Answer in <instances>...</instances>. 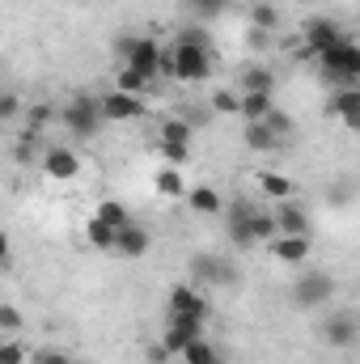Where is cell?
Wrapping results in <instances>:
<instances>
[{"instance_id":"ffe728a7","label":"cell","mask_w":360,"mask_h":364,"mask_svg":"<svg viewBox=\"0 0 360 364\" xmlns=\"http://www.w3.org/2000/svg\"><path fill=\"white\" fill-rule=\"evenodd\" d=\"M157 195H166V199H182L186 195V182H182V170H174V166H162L157 170Z\"/></svg>"},{"instance_id":"d590c367","label":"cell","mask_w":360,"mask_h":364,"mask_svg":"<svg viewBox=\"0 0 360 364\" xmlns=\"http://www.w3.org/2000/svg\"><path fill=\"white\" fill-rule=\"evenodd\" d=\"M21 309H13V305H0V331H9V335H17L21 331Z\"/></svg>"},{"instance_id":"4dcf8cb0","label":"cell","mask_w":360,"mask_h":364,"mask_svg":"<svg viewBox=\"0 0 360 364\" xmlns=\"http://www.w3.org/2000/svg\"><path fill=\"white\" fill-rule=\"evenodd\" d=\"M30 360V348L21 339H4L0 343V364H26Z\"/></svg>"},{"instance_id":"7c38bea8","label":"cell","mask_w":360,"mask_h":364,"mask_svg":"<svg viewBox=\"0 0 360 364\" xmlns=\"http://www.w3.org/2000/svg\"><path fill=\"white\" fill-rule=\"evenodd\" d=\"M43 170H47V178H55V182H73L81 174V157L73 149H47L43 153Z\"/></svg>"},{"instance_id":"3957f363","label":"cell","mask_w":360,"mask_h":364,"mask_svg":"<svg viewBox=\"0 0 360 364\" xmlns=\"http://www.w3.org/2000/svg\"><path fill=\"white\" fill-rule=\"evenodd\" d=\"M119 55H123V64L127 68H136L144 81H157V60H162V47L153 43V38H119Z\"/></svg>"},{"instance_id":"44dd1931","label":"cell","mask_w":360,"mask_h":364,"mask_svg":"<svg viewBox=\"0 0 360 364\" xmlns=\"http://www.w3.org/2000/svg\"><path fill=\"white\" fill-rule=\"evenodd\" d=\"M179 356H182V364H212L216 360V348L199 335V339H186V343H182Z\"/></svg>"},{"instance_id":"52a82bcc","label":"cell","mask_w":360,"mask_h":364,"mask_svg":"<svg viewBox=\"0 0 360 364\" xmlns=\"http://www.w3.org/2000/svg\"><path fill=\"white\" fill-rule=\"evenodd\" d=\"M191 279H195V284H233L238 272H233L225 259H216V255L199 250V255H191Z\"/></svg>"},{"instance_id":"e575fe53","label":"cell","mask_w":360,"mask_h":364,"mask_svg":"<svg viewBox=\"0 0 360 364\" xmlns=\"http://www.w3.org/2000/svg\"><path fill=\"white\" fill-rule=\"evenodd\" d=\"M212 110H216V114H238V93L233 90H216L212 93Z\"/></svg>"},{"instance_id":"d4e9b609","label":"cell","mask_w":360,"mask_h":364,"mask_svg":"<svg viewBox=\"0 0 360 364\" xmlns=\"http://www.w3.org/2000/svg\"><path fill=\"white\" fill-rule=\"evenodd\" d=\"M149 85H153V81H144V77H140L136 68H127V64H123V68H119V77H115V90H119V93H132V97H140Z\"/></svg>"},{"instance_id":"30bf717a","label":"cell","mask_w":360,"mask_h":364,"mask_svg":"<svg viewBox=\"0 0 360 364\" xmlns=\"http://www.w3.org/2000/svg\"><path fill=\"white\" fill-rule=\"evenodd\" d=\"M339 38H344V30H339L331 17H314V21H305V43H301V47H309V55L318 60V55H322L327 47H335Z\"/></svg>"},{"instance_id":"ac0fdd59","label":"cell","mask_w":360,"mask_h":364,"mask_svg":"<svg viewBox=\"0 0 360 364\" xmlns=\"http://www.w3.org/2000/svg\"><path fill=\"white\" fill-rule=\"evenodd\" d=\"M331 114L335 119H344L348 127H356L360 119V90H339L335 97H331Z\"/></svg>"},{"instance_id":"e0dca14e","label":"cell","mask_w":360,"mask_h":364,"mask_svg":"<svg viewBox=\"0 0 360 364\" xmlns=\"http://www.w3.org/2000/svg\"><path fill=\"white\" fill-rule=\"evenodd\" d=\"M182 199L191 203V212H195V216H221V212H225V199H221L212 186H191Z\"/></svg>"},{"instance_id":"7a4b0ae2","label":"cell","mask_w":360,"mask_h":364,"mask_svg":"<svg viewBox=\"0 0 360 364\" xmlns=\"http://www.w3.org/2000/svg\"><path fill=\"white\" fill-rule=\"evenodd\" d=\"M170 60H174V81H208L212 77V51L208 47H195V43H186V38H174V47H170Z\"/></svg>"},{"instance_id":"2e32d148","label":"cell","mask_w":360,"mask_h":364,"mask_svg":"<svg viewBox=\"0 0 360 364\" xmlns=\"http://www.w3.org/2000/svg\"><path fill=\"white\" fill-rule=\"evenodd\" d=\"M250 203H233L229 208V216H225V229H229V242L233 246H250L255 237H250Z\"/></svg>"},{"instance_id":"484cf974","label":"cell","mask_w":360,"mask_h":364,"mask_svg":"<svg viewBox=\"0 0 360 364\" xmlns=\"http://www.w3.org/2000/svg\"><path fill=\"white\" fill-rule=\"evenodd\" d=\"M259 123L268 127V132H271V136H275V140H288V136L297 132V127H292V119H288L284 110H275V106H271V110H268V114H263V119H259Z\"/></svg>"},{"instance_id":"603a6c76","label":"cell","mask_w":360,"mask_h":364,"mask_svg":"<svg viewBox=\"0 0 360 364\" xmlns=\"http://www.w3.org/2000/svg\"><path fill=\"white\" fill-rule=\"evenodd\" d=\"M275 144H284V140H275L263 123H246V149H255V153H275Z\"/></svg>"},{"instance_id":"74e56055","label":"cell","mask_w":360,"mask_h":364,"mask_svg":"<svg viewBox=\"0 0 360 364\" xmlns=\"http://www.w3.org/2000/svg\"><path fill=\"white\" fill-rule=\"evenodd\" d=\"M21 114V102L13 97V93H0V123H9V119H17Z\"/></svg>"},{"instance_id":"4316f807","label":"cell","mask_w":360,"mask_h":364,"mask_svg":"<svg viewBox=\"0 0 360 364\" xmlns=\"http://www.w3.org/2000/svg\"><path fill=\"white\" fill-rule=\"evenodd\" d=\"M157 140H170V144H191V123L186 119H166L157 127Z\"/></svg>"},{"instance_id":"cb8c5ba5","label":"cell","mask_w":360,"mask_h":364,"mask_svg":"<svg viewBox=\"0 0 360 364\" xmlns=\"http://www.w3.org/2000/svg\"><path fill=\"white\" fill-rule=\"evenodd\" d=\"M85 237H90L93 250H115V229H110V225H102L97 216L85 220Z\"/></svg>"},{"instance_id":"b9f144b4","label":"cell","mask_w":360,"mask_h":364,"mask_svg":"<svg viewBox=\"0 0 360 364\" xmlns=\"http://www.w3.org/2000/svg\"><path fill=\"white\" fill-rule=\"evenodd\" d=\"M73 364H90V360H73Z\"/></svg>"},{"instance_id":"5b68a950","label":"cell","mask_w":360,"mask_h":364,"mask_svg":"<svg viewBox=\"0 0 360 364\" xmlns=\"http://www.w3.org/2000/svg\"><path fill=\"white\" fill-rule=\"evenodd\" d=\"M140 114H144V102L132 97V93L110 90L106 97H97V119H106V123H132Z\"/></svg>"},{"instance_id":"9c48e42d","label":"cell","mask_w":360,"mask_h":364,"mask_svg":"<svg viewBox=\"0 0 360 364\" xmlns=\"http://www.w3.org/2000/svg\"><path fill=\"white\" fill-rule=\"evenodd\" d=\"M268 250L275 263H305L309 259V233H275Z\"/></svg>"},{"instance_id":"277c9868","label":"cell","mask_w":360,"mask_h":364,"mask_svg":"<svg viewBox=\"0 0 360 364\" xmlns=\"http://www.w3.org/2000/svg\"><path fill=\"white\" fill-rule=\"evenodd\" d=\"M331 296H335V279L327 272H309L292 284V301H297L301 309H318V305H327Z\"/></svg>"},{"instance_id":"d6a6232c","label":"cell","mask_w":360,"mask_h":364,"mask_svg":"<svg viewBox=\"0 0 360 364\" xmlns=\"http://www.w3.org/2000/svg\"><path fill=\"white\" fill-rule=\"evenodd\" d=\"M55 114H60V110H55V106H47V102H34V106L26 110V119H30V127H47V123H51Z\"/></svg>"},{"instance_id":"836d02e7","label":"cell","mask_w":360,"mask_h":364,"mask_svg":"<svg viewBox=\"0 0 360 364\" xmlns=\"http://www.w3.org/2000/svg\"><path fill=\"white\" fill-rule=\"evenodd\" d=\"M30 360L34 364H73V356L64 348H38V352H30Z\"/></svg>"},{"instance_id":"1f68e13d","label":"cell","mask_w":360,"mask_h":364,"mask_svg":"<svg viewBox=\"0 0 360 364\" xmlns=\"http://www.w3.org/2000/svg\"><path fill=\"white\" fill-rule=\"evenodd\" d=\"M170 326L179 331L182 339H199V335H203V322H199V318H182V314H170Z\"/></svg>"},{"instance_id":"83f0119b","label":"cell","mask_w":360,"mask_h":364,"mask_svg":"<svg viewBox=\"0 0 360 364\" xmlns=\"http://www.w3.org/2000/svg\"><path fill=\"white\" fill-rule=\"evenodd\" d=\"M157 157H162L166 166L182 170V166L191 161V144H170V140H157Z\"/></svg>"},{"instance_id":"f1b7e54d","label":"cell","mask_w":360,"mask_h":364,"mask_svg":"<svg viewBox=\"0 0 360 364\" xmlns=\"http://www.w3.org/2000/svg\"><path fill=\"white\" fill-rule=\"evenodd\" d=\"M242 85H246V93H271L275 90V77H271L268 68H246L242 73Z\"/></svg>"},{"instance_id":"4fadbf2b","label":"cell","mask_w":360,"mask_h":364,"mask_svg":"<svg viewBox=\"0 0 360 364\" xmlns=\"http://www.w3.org/2000/svg\"><path fill=\"white\" fill-rule=\"evenodd\" d=\"M271 220H275V233H309V216H305V208H301V203H292V199L275 203Z\"/></svg>"},{"instance_id":"5bb4252c","label":"cell","mask_w":360,"mask_h":364,"mask_svg":"<svg viewBox=\"0 0 360 364\" xmlns=\"http://www.w3.org/2000/svg\"><path fill=\"white\" fill-rule=\"evenodd\" d=\"M322 339H327L331 348H352V343H356V318H352V314L327 318V322H322Z\"/></svg>"},{"instance_id":"9a60e30c","label":"cell","mask_w":360,"mask_h":364,"mask_svg":"<svg viewBox=\"0 0 360 364\" xmlns=\"http://www.w3.org/2000/svg\"><path fill=\"white\" fill-rule=\"evenodd\" d=\"M255 182H259V191H263L268 199H275V203L297 199V182L288 178V174H280V170H259V174H255Z\"/></svg>"},{"instance_id":"d6986e66","label":"cell","mask_w":360,"mask_h":364,"mask_svg":"<svg viewBox=\"0 0 360 364\" xmlns=\"http://www.w3.org/2000/svg\"><path fill=\"white\" fill-rule=\"evenodd\" d=\"M268 110H271V93H242V97H238V114H242L246 123H259Z\"/></svg>"},{"instance_id":"ab89813d","label":"cell","mask_w":360,"mask_h":364,"mask_svg":"<svg viewBox=\"0 0 360 364\" xmlns=\"http://www.w3.org/2000/svg\"><path fill=\"white\" fill-rule=\"evenodd\" d=\"M9 259V233H0V263Z\"/></svg>"},{"instance_id":"8992f818","label":"cell","mask_w":360,"mask_h":364,"mask_svg":"<svg viewBox=\"0 0 360 364\" xmlns=\"http://www.w3.org/2000/svg\"><path fill=\"white\" fill-rule=\"evenodd\" d=\"M60 123H64L73 136H81V140L93 136L97 123H102V119H97V102H93V97H77V102H68V106L60 110Z\"/></svg>"},{"instance_id":"8d00e7d4","label":"cell","mask_w":360,"mask_h":364,"mask_svg":"<svg viewBox=\"0 0 360 364\" xmlns=\"http://www.w3.org/2000/svg\"><path fill=\"white\" fill-rule=\"evenodd\" d=\"M275 21H280L275 4H259V9H255V26H263V30H275Z\"/></svg>"},{"instance_id":"8fae6325","label":"cell","mask_w":360,"mask_h":364,"mask_svg":"<svg viewBox=\"0 0 360 364\" xmlns=\"http://www.w3.org/2000/svg\"><path fill=\"white\" fill-rule=\"evenodd\" d=\"M170 314H182V318H208V301L195 284H174L170 288Z\"/></svg>"},{"instance_id":"60d3db41","label":"cell","mask_w":360,"mask_h":364,"mask_svg":"<svg viewBox=\"0 0 360 364\" xmlns=\"http://www.w3.org/2000/svg\"><path fill=\"white\" fill-rule=\"evenodd\" d=\"M212 364H229V360H225V356H221V352H216V360H212Z\"/></svg>"},{"instance_id":"f546056e","label":"cell","mask_w":360,"mask_h":364,"mask_svg":"<svg viewBox=\"0 0 360 364\" xmlns=\"http://www.w3.org/2000/svg\"><path fill=\"white\" fill-rule=\"evenodd\" d=\"M250 237H255V242H271V237H275V220H271V212H259V208L250 212Z\"/></svg>"},{"instance_id":"6da1fadb","label":"cell","mask_w":360,"mask_h":364,"mask_svg":"<svg viewBox=\"0 0 360 364\" xmlns=\"http://www.w3.org/2000/svg\"><path fill=\"white\" fill-rule=\"evenodd\" d=\"M318 64H322V77H331V85H339V90H356V77H360V47L356 38H339L335 47H327L322 55H318Z\"/></svg>"},{"instance_id":"ba28073f","label":"cell","mask_w":360,"mask_h":364,"mask_svg":"<svg viewBox=\"0 0 360 364\" xmlns=\"http://www.w3.org/2000/svg\"><path fill=\"white\" fill-rule=\"evenodd\" d=\"M149 246H153V233H149L144 225L132 220V225L115 229V255H123V259H144Z\"/></svg>"},{"instance_id":"f35d334b","label":"cell","mask_w":360,"mask_h":364,"mask_svg":"<svg viewBox=\"0 0 360 364\" xmlns=\"http://www.w3.org/2000/svg\"><path fill=\"white\" fill-rule=\"evenodd\" d=\"M144 360H149V364H166V360H170V352H166V348H162V343H153V348H149V356H144Z\"/></svg>"},{"instance_id":"7402d4cb","label":"cell","mask_w":360,"mask_h":364,"mask_svg":"<svg viewBox=\"0 0 360 364\" xmlns=\"http://www.w3.org/2000/svg\"><path fill=\"white\" fill-rule=\"evenodd\" d=\"M102 225H110V229H123V225H132V212L119 203V199H106V203H97V212H93Z\"/></svg>"}]
</instances>
